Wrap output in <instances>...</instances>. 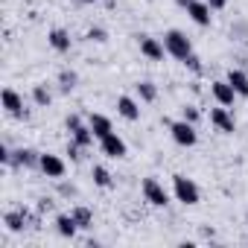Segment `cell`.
<instances>
[{
    "label": "cell",
    "instance_id": "17",
    "mask_svg": "<svg viewBox=\"0 0 248 248\" xmlns=\"http://www.w3.org/2000/svg\"><path fill=\"white\" fill-rule=\"evenodd\" d=\"M47 44H50L56 53H67V50H70V32L62 30V27H56V30L47 32Z\"/></svg>",
    "mask_w": 248,
    "mask_h": 248
},
{
    "label": "cell",
    "instance_id": "9",
    "mask_svg": "<svg viewBox=\"0 0 248 248\" xmlns=\"http://www.w3.org/2000/svg\"><path fill=\"white\" fill-rule=\"evenodd\" d=\"M38 170H41L47 178H56V181H59V178H64V170H67V167H64V161H62L59 155L41 152V164H38Z\"/></svg>",
    "mask_w": 248,
    "mask_h": 248
},
{
    "label": "cell",
    "instance_id": "13",
    "mask_svg": "<svg viewBox=\"0 0 248 248\" xmlns=\"http://www.w3.org/2000/svg\"><path fill=\"white\" fill-rule=\"evenodd\" d=\"M38 164H41V152H35V149H30V146H21V149L12 152V167L32 170V167H38Z\"/></svg>",
    "mask_w": 248,
    "mask_h": 248
},
{
    "label": "cell",
    "instance_id": "32",
    "mask_svg": "<svg viewBox=\"0 0 248 248\" xmlns=\"http://www.w3.org/2000/svg\"><path fill=\"white\" fill-rule=\"evenodd\" d=\"M50 207H53V202H50V199H41V204H38V210L44 213V210H50Z\"/></svg>",
    "mask_w": 248,
    "mask_h": 248
},
{
    "label": "cell",
    "instance_id": "34",
    "mask_svg": "<svg viewBox=\"0 0 248 248\" xmlns=\"http://www.w3.org/2000/svg\"><path fill=\"white\" fill-rule=\"evenodd\" d=\"M79 3H96V0H79Z\"/></svg>",
    "mask_w": 248,
    "mask_h": 248
},
{
    "label": "cell",
    "instance_id": "7",
    "mask_svg": "<svg viewBox=\"0 0 248 248\" xmlns=\"http://www.w3.org/2000/svg\"><path fill=\"white\" fill-rule=\"evenodd\" d=\"M138 44H140V53H143L149 62H164V56H170L167 47H164V41H158V38H152V35H138Z\"/></svg>",
    "mask_w": 248,
    "mask_h": 248
},
{
    "label": "cell",
    "instance_id": "10",
    "mask_svg": "<svg viewBox=\"0 0 248 248\" xmlns=\"http://www.w3.org/2000/svg\"><path fill=\"white\" fill-rule=\"evenodd\" d=\"M210 123H213L222 135H233V132H236V123H233V117H231V111H228L225 105L210 108Z\"/></svg>",
    "mask_w": 248,
    "mask_h": 248
},
{
    "label": "cell",
    "instance_id": "15",
    "mask_svg": "<svg viewBox=\"0 0 248 248\" xmlns=\"http://www.w3.org/2000/svg\"><path fill=\"white\" fill-rule=\"evenodd\" d=\"M27 210L24 207H18V210H6L3 213V225H6V231H12V233H21L24 228H27Z\"/></svg>",
    "mask_w": 248,
    "mask_h": 248
},
{
    "label": "cell",
    "instance_id": "6",
    "mask_svg": "<svg viewBox=\"0 0 248 248\" xmlns=\"http://www.w3.org/2000/svg\"><path fill=\"white\" fill-rule=\"evenodd\" d=\"M99 149H102V155H105V158H111V161H120V158H126V155H129V146H126V140H123L117 132L105 135V138L99 140Z\"/></svg>",
    "mask_w": 248,
    "mask_h": 248
},
{
    "label": "cell",
    "instance_id": "16",
    "mask_svg": "<svg viewBox=\"0 0 248 248\" xmlns=\"http://www.w3.org/2000/svg\"><path fill=\"white\" fill-rule=\"evenodd\" d=\"M88 126H91V132H93V138H96V140H102L105 135H111V132H114L111 120H108L105 114H91V117H88Z\"/></svg>",
    "mask_w": 248,
    "mask_h": 248
},
{
    "label": "cell",
    "instance_id": "25",
    "mask_svg": "<svg viewBox=\"0 0 248 248\" xmlns=\"http://www.w3.org/2000/svg\"><path fill=\"white\" fill-rule=\"evenodd\" d=\"M85 38H88V41H93V44H105V41H108V32H105L102 27H91Z\"/></svg>",
    "mask_w": 248,
    "mask_h": 248
},
{
    "label": "cell",
    "instance_id": "12",
    "mask_svg": "<svg viewBox=\"0 0 248 248\" xmlns=\"http://www.w3.org/2000/svg\"><path fill=\"white\" fill-rule=\"evenodd\" d=\"M213 9L204 3V0H193V3L187 6V15H190V21L193 24H199V27H210L213 24V15H210Z\"/></svg>",
    "mask_w": 248,
    "mask_h": 248
},
{
    "label": "cell",
    "instance_id": "33",
    "mask_svg": "<svg viewBox=\"0 0 248 248\" xmlns=\"http://www.w3.org/2000/svg\"><path fill=\"white\" fill-rule=\"evenodd\" d=\"M175 3H178V6H181V9H187V6H190V3H193V0H175Z\"/></svg>",
    "mask_w": 248,
    "mask_h": 248
},
{
    "label": "cell",
    "instance_id": "27",
    "mask_svg": "<svg viewBox=\"0 0 248 248\" xmlns=\"http://www.w3.org/2000/svg\"><path fill=\"white\" fill-rule=\"evenodd\" d=\"M184 64H187V67H190L193 73H202V59H199L196 53H190V56L184 59Z\"/></svg>",
    "mask_w": 248,
    "mask_h": 248
},
{
    "label": "cell",
    "instance_id": "20",
    "mask_svg": "<svg viewBox=\"0 0 248 248\" xmlns=\"http://www.w3.org/2000/svg\"><path fill=\"white\" fill-rule=\"evenodd\" d=\"M231 85H233V91H236V96H248V73H242V70H228V76H225Z\"/></svg>",
    "mask_w": 248,
    "mask_h": 248
},
{
    "label": "cell",
    "instance_id": "22",
    "mask_svg": "<svg viewBox=\"0 0 248 248\" xmlns=\"http://www.w3.org/2000/svg\"><path fill=\"white\" fill-rule=\"evenodd\" d=\"M91 178H93V184L102 187V190H108V187L114 184V178H111V172H108L105 167H93V170H91Z\"/></svg>",
    "mask_w": 248,
    "mask_h": 248
},
{
    "label": "cell",
    "instance_id": "8",
    "mask_svg": "<svg viewBox=\"0 0 248 248\" xmlns=\"http://www.w3.org/2000/svg\"><path fill=\"white\" fill-rule=\"evenodd\" d=\"M3 108H6V114H9V117H15V120H27V117H30V111L24 108L21 93H18V91H12V88H6V91H3Z\"/></svg>",
    "mask_w": 248,
    "mask_h": 248
},
{
    "label": "cell",
    "instance_id": "29",
    "mask_svg": "<svg viewBox=\"0 0 248 248\" xmlns=\"http://www.w3.org/2000/svg\"><path fill=\"white\" fill-rule=\"evenodd\" d=\"M0 164H6V167H12V152H9L6 146H0Z\"/></svg>",
    "mask_w": 248,
    "mask_h": 248
},
{
    "label": "cell",
    "instance_id": "21",
    "mask_svg": "<svg viewBox=\"0 0 248 248\" xmlns=\"http://www.w3.org/2000/svg\"><path fill=\"white\" fill-rule=\"evenodd\" d=\"M135 91H138L140 102H155V99H158V88H155V82H149V79L138 82V85H135Z\"/></svg>",
    "mask_w": 248,
    "mask_h": 248
},
{
    "label": "cell",
    "instance_id": "3",
    "mask_svg": "<svg viewBox=\"0 0 248 248\" xmlns=\"http://www.w3.org/2000/svg\"><path fill=\"white\" fill-rule=\"evenodd\" d=\"M164 47H167V53H170L172 59H178V62H184V59L193 53V44H190V38H187L181 30L164 32Z\"/></svg>",
    "mask_w": 248,
    "mask_h": 248
},
{
    "label": "cell",
    "instance_id": "14",
    "mask_svg": "<svg viewBox=\"0 0 248 248\" xmlns=\"http://www.w3.org/2000/svg\"><path fill=\"white\" fill-rule=\"evenodd\" d=\"M117 114L123 117V120H129V123H135V120H140V102L138 99H132V96H117Z\"/></svg>",
    "mask_w": 248,
    "mask_h": 248
},
{
    "label": "cell",
    "instance_id": "28",
    "mask_svg": "<svg viewBox=\"0 0 248 248\" xmlns=\"http://www.w3.org/2000/svg\"><path fill=\"white\" fill-rule=\"evenodd\" d=\"M67 155H70V161H79V158H82V146H79L76 140H70V143H67Z\"/></svg>",
    "mask_w": 248,
    "mask_h": 248
},
{
    "label": "cell",
    "instance_id": "30",
    "mask_svg": "<svg viewBox=\"0 0 248 248\" xmlns=\"http://www.w3.org/2000/svg\"><path fill=\"white\" fill-rule=\"evenodd\" d=\"M204 3H207L213 12H219V9H225V6H228V0H204Z\"/></svg>",
    "mask_w": 248,
    "mask_h": 248
},
{
    "label": "cell",
    "instance_id": "1",
    "mask_svg": "<svg viewBox=\"0 0 248 248\" xmlns=\"http://www.w3.org/2000/svg\"><path fill=\"white\" fill-rule=\"evenodd\" d=\"M172 193H175V199H178L181 204H187V207L199 204V199H202L199 184H196L193 178H187V175H172Z\"/></svg>",
    "mask_w": 248,
    "mask_h": 248
},
{
    "label": "cell",
    "instance_id": "19",
    "mask_svg": "<svg viewBox=\"0 0 248 248\" xmlns=\"http://www.w3.org/2000/svg\"><path fill=\"white\" fill-rule=\"evenodd\" d=\"M70 213H73V219L79 222V231H91V228H93V210H91V207L76 204V207H70Z\"/></svg>",
    "mask_w": 248,
    "mask_h": 248
},
{
    "label": "cell",
    "instance_id": "23",
    "mask_svg": "<svg viewBox=\"0 0 248 248\" xmlns=\"http://www.w3.org/2000/svg\"><path fill=\"white\" fill-rule=\"evenodd\" d=\"M76 85H79V76H76V70H62V73H59V88H62L64 93H70Z\"/></svg>",
    "mask_w": 248,
    "mask_h": 248
},
{
    "label": "cell",
    "instance_id": "4",
    "mask_svg": "<svg viewBox=\"0 0 248 248\" xmlns=\"http://www.w3.org/2000/svg\"><path fill=\"white\" fill-rule=\"evenodd\" d=\"M64 126H67V132H70V140H76L82 149H88V146H93V132H91V126L88 123H82V117L79 114H70L67 120H64Z\"/></svg>",
    "mask_w": 248,
    "mask_h": 248
},
{
    "label": "cell",
    "instance_id": "24",
    "mask_svg": "<svg viewBox=\"0 0 248 248\" xmlns=\"http://www.w3.org/2000/svg\"><path fill=\"white\" fill-rule=\"evenodd\" d=\"M32 102L41 105V108H47V105L53 102V93L47 91V85H35V88H32Z\"/></svg>",
    "mask_w": 248,
    "mask_h": 248
},
{
    "label": "cell",
    "instance_id": "5",
    "mask_svg": "<svg viewBox=\"0 0 248 248\" xmlns=\"http://www.w3.org/2000/svg\"><path fill=\"white\" fill-rule=\"evenodd\" d=\"M140 190H143V199L152 204V207H167L170 204V193L164 190V184L158 181V178H143V184H140Z\"/></svg>",
    "mask_w": 248,
    "mask_h": 248
},
{
    "label": "cell",
    "instance_id": "11",
    "mask_svg": "<svg viewBox=\"0 0 248 248\" xmlns=\"http://www.w3.org/2000/svg\"><path fill=\"white\" fill-rule=\"evenodd\" d=\"M210 93L216 96V102L219 105H233V99H236V91H233V85L228 82V79H216V82H210Z\"/></svg>",
    "mask_w": 248,
    "mask_h": 248
},
{
    "label": "cell",
    "instance_id": "26",
    "mask_svg": "<svg viewBox=\"0 0 248 248\" xmlns=\"http://www.w3.org/2000/svg\"><path fill=\"white\" fill-rule=\"evenodd\" d=\"M181 120H187V123H199V120H202V114H199V108H196V105H184V108H181Z\"/></svg>",
    "mask_w": 248,
    "mask_h": 248
},
{
    "label": "cell",
    "instance_id": "31",
    "mask_svg": "<svg viewBox=\"0 0 248 248\" xmlns=\"http://www.w3.org/2000/svg\"><path fill=\"white\" fill-rule=\"evenodd\" d=\"M59 190H62V193H64V196H76V187H73V184H62V187H59Z\"/></svg>",
    "mask_w": 248,
    "mask_h": 248
},
{
    "label": "cell",
    "instance_id": "2",
    "mask_svg": "<svg viewBox=\"0 0 248 248\" xmlns=\"http://www.w3.org/2000/svg\"><path fill=\"white\" fill-rule=\"evenodd\" d=\"M164 123H167V129H170V135L178 146H196L199 143L196 123H187V120H164Z\"/></svg>",
    "mask_w": 248,
    "mask_h": 248
},
{
    "label": "cell",
    "instance_id": "18",
    "mask_svg": "<svg viewBox=\"0 0 248 248\" xmlns=\"http://www.w3.org/2000/svg\"><path fill=\"white\" fill-rule=\"evenodd\" d=\"M56 231H59V236L73 239L76 231H79V222L73 219V213H59V216H56Z\"/></svg>",
    "mask_w": 248,
    "mask_h": 248
}]
</instances>
